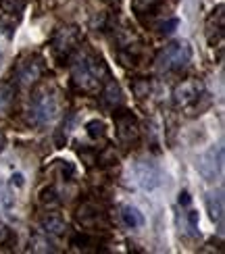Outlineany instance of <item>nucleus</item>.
Returning <instances> with one entry per match:
<instances>
[{
  "label": "nucleus",
  "instance_id": "obj_1",
  "mask_svg": "<svg viewBox=\"0 0 225 254\" xmlns=\"http://www.w3.org/2000/svg\"><path fill=\"white\" fill-rule=\"evenodd\" d=\"M104 67L100 59H96L94 55H81L71 69V79L73 83L83 92H96L102 83Z\"/></svg>",
  "mask_w": 225,
  "mask_h": 254
},
{
  "label": "nucleus",
  "instance_id": "obj_2",
  "mask_svg": "<svg viewBox=\"0 0 225 254\" xmlns=\"http://www.w3.org/2000/svg\"><path fill=\"white\" fill-rule=\"evenodd\" d=\"M192 59V48L188 42H173L165 46V50L156 59V69L160 73H177L188 67Z\"/></svg>",
  "mask_w": 225,
  "mask_h": 254
},
{
  "label": "nucleus",
  "instance_id": "obj_3",
  "mask_svg": "<svg viewBox=\"0 0 225 254\" xmlns=\"http://www.w3.org/2000/svg\"><path fill=\"white\" fill-rule=\"evenodd\" d=\"M29 113H31V119H34V123H38V125L50 123L52 119L57 117V113H59V98H57V94L52 90H48V88L36 90V94L31 96Z\"/></svg>",
  "mask_w": 225,
  "mask_h": 254
},
{
  "label": "nucleus",
  "instance_id": "obj_4",
  "mask_svg": "<svg viewBox=\"0 0 225 254\" xmlns=\"http://www.w3.org/2000/svg\"><path fill=\"white\" fill-rule=\"evenodd\" d=\"M205 96H207L205 86H202L198 79H188V81L181 83V86H177V90H175V104L179 109L194 111L192 115H196V109L200 111L198 100L205 98Z\"/></svg>",
  "mask_w": 225,
  "mask_h": 254
},
{
  "label": "nucleus",
  "instance_id": "obj_5",
  "mask_svg": "<svg viewBox=\"0 0 225 254\" xmlns=\"http://www.w3.org/2000/svg\"><path fill=\"white\" fill-rule=\"evenodd\" d=\"M77 42H79L77 29L75 27H63V29L57 31V36L52 38V52H55V57L59 61H63L75 50Z\"/></svg>",
  "mask_w": 225,
  "mask_h": 254
},
{
  "label": "nucleus",
  "instance_id": "obj_6",
  "mask_svg": "<svg viewBox=\"0 0 225 254\" xmlns=\"http://www.w3.org/2000/svg\"><path fill=\"white\" fill-rule=\"evenodd\" d=\"M221 167H223V150L221 148H213L209 150L205 156H202V161L198 163V169L205 179L213 182L215 177H219L221 173Z\"/></svg>",
  "mask_w": 225,
  "mask_h": 254
},
{
  "label": "nucleus",
  "instance_id": "obj_7",
  "mask_svg": "<svg viewBox=\"0 0 225 254\" xmlns=\"http://www.w3.org/2000/svg\"><path fill=\"white\" fill-rule=\"evenodd\" d=\"M42 73V63L38 59L21 61V65L17 67V81L19 86H31Z\"/></svg>",
  "mask_w": 225,
  "mask_h": 254
},
{
  "label": "nucleus",
  "instance_id": "obj_8",
  "mask_svg": "<svg viewBox=\"0 0 225 254\" xmlns=\"http://www.w3.org/2000/svg\"><path fill=\"white\" fill-rule=\"evenodd\" d=\"M136 175H138V182H140L146 190H154L160 182V173L158 169L150 163V161H140L136 165Z\"/></svg>",
  "mask_w": 225,
  "mask_h": 254
},
{
  "label": "nucleus",
  "instance_id": "obj_9",
  "mask_svg": "<svg viewBox=\"0 0 225 254\" xmlns=\"http://www.w3.org/2000/svg\"><path fill=\"white\" fill-rule=\"evenodd\" d=\"M117 133H119V137L125 144L134 142L138 137V123L132 115H123V113L117 115Z\"/></svg>",
  "mask_w": 225,
  "mask_h": 254
},
{
  "label": "nucleus",
  "instance_id": "obj_10",
  "mask_svg": "<svg viewBox=\"0 0 225 254\" xmlns=\"http://www.w3.org/2000/svg\"><path fill=\"white\" fill-rule=\"evenodd\" d=\"M207 208L211 213V219L215 221V223H221L223 221V194L217 192V194H209L207 196Z\"/></svg>",
  "mask_w": 225,
  "mask_h": 254
},
{
  "label": "nucleus",
  "instance_id": "obj_11",
  "mask_svg": "<svg viewBox=\"0 0 225 254\" xmlns=\"http://www.w3.org/2000/svg\"><path fill=\"white\" fill-rule=\"evenodd\" d=\"M163 2L165 0H132V8L138 17H142V15H152Z\"/></svg>",
  "mask_w": 225,
  "mask_h": 254
},
{
  "label": "nucleus",
  "instance_id": "obj_12",
  "mask_svg": "<svg viewBox=\"0 0 225 254\" xmlns=\"http://www.w3.org/2000/svg\"><path fill=\"white\" fill-rule=\"evenodd\" d=\"M121 217H123V223H125L127 227H132V229L144 225V217H142V213H140V210H138L136 206H123Z\"/></svg>",
  "mask_w": 225,
  "mask_h": 254
},
{
  "label": "nucleus",
  "instance_id": "obj_13",
  "mask_svg": "<svg viewBox=\"0 0 225 254\" xmlns=\"http://www.w3.org/2000/svg\"><path fill=\"white\" fill-rule=\"evenodd\" d=\"M102 96H104L106 102L111 104V107H115V104H121V102H123V94H121L119 86H117L115 81H106V83H104Z\"/></svg>",
  "mask_w": 225,
  "mask_h": 254
},
{
  "label": "nucleus",
  "instance_id": "obj_14",
  "mask_svg": "<svg viewBox=\"0 0 225 254\" xmlns=\"http://www.w3.org/2000/svg\"><path fill=\"white\" fill-rule=\"evenodd\" d=\"M85 131H88V135L92 137V140H104L106 137V125L98 119H92L85 123Z\"/></svg>",
  "mask_w": 225,
  "mask_h": 254
},
{
  "label": "nucleus",
  "instance_id": "obj_15",
  "mask_svg": "<svg viewBox=\"0 0 225 254\" xmlns=\"http://www.w3.org/2000/svg\"><path fill=\"white\" fill-rule=\"evenodd\" d=\"M42 227H44V231H46V234H50V236H61L63 231L67 229L65 223H63L59 217H48V219H44V221H42Z\"/></svg>",
  "mask_w": 225,
  "mask_h": 254
},
{
  "label": "nucleus",
  "instance_id": "obj_16",
  "mask_svg": "<svg viewBox=\"0 0 225 254\" xmlns=\"http://www.w3.org/2000/svg\"><path fill=\"white\" fill-rule=\"evenodd\" d=\"M15 204L13 200V194L10 192H4V190H0V213H4V210H10Z\"/></svg>",
  "mask_w": 225,
  "mask_h": 254
},
{
  "label": "nucleus",
  "instance_id": "obj_17",
  "mask_svg": "<svg viewBox=\"0 0 225 254\" xmlns=\"http://www.w3.org/2000/svg\"><path fill=\"white\" fill-rule=\"evenodd\" d=\"M10 98H13V92H10V88L4 86V83H0V111H4L8 107Z\"/></svg>",
  "mask_w": 225,
  "mask_h": 254
},
{
  "label": "nucleus",
  "instance_id": "obj_18",
  "mask_svg": "<svg viewBox=\"0 0 225 254\" xmlns=\"http://www.w3.org/2000/svg\"><path fill=\"white\" fill-rule=\"evenodd\" d=\"M177 25H179V21H177V19H169V21H165V23H160V29H158V31H160L163 36H169Z\"/></svg>",
  "mask_w": 225,
  "mask_h": 254
},
{
  "label": "nucleus",
  "instance_id": "obj_19",
  "mask_svg": "<svg viewBox=\"0 0 225 254\" xmlns=\"http://www.w3.org/2000/svg\"><path fill=\"white\" fill-rule=\"evenodd\" d=\"M23 184H25V179H23V175H21V173H15L13 177H10V188L21 190V188H23Z\"/></svg>",
  "mask_w": 225,
  "mask_h": 254
},
{
  "label": "nucleus",
  "instance_id": "obj_20",
  "mask_svg": "<svg viewBox=\"0 0 225 254\" xmlns=\"http://www.w3.org/2000/svg\"><path fill=\"white\" fill-rule=\"evenodd\" d=\"M179 204H190V196H188V192H181V194H179Z\"/></svg>",
  "mask_w": 225,
  "mask_h": 254
},
{
  "label": "nucleus",
  "instance_id": "obj_21",
  "mask_svg": "<svg viewBox=\"0 0 225 254\" xmlns=\"http://www.w3.org/2000/svg\"><path fill=\"white\" fill-rule=\"evenodd\" d=\"M190 223H192V227H196V223H198V215L196 213H190Z\"/></svg>",
  "mask_w": 225,
  "mask_h": 254
},
{
  "label": "nucleus",
  "instance_id": "obj_22",
  "mask_svg": "<svg viewBox=\"0 0 225 254\" xmlns=\"http://www.w3.org/2000/svg\"><path fill=\"white\" fill-rule=\"evenodd\" d=\"M2 146H4V135L0 133V150H2Z\"/></svg>",
  "mask_w": 225,
  "mask_h": 254
},
{
  "label": "nucleus",
  "instance_id": "obj_23",
  "mask_svg": "<svg viewBox=\"0 0 225 254\" xmlns=\"http://www.w3.org/2000/svg\"><path fill=\"white\" fill-rule=\"evenodd\" d=\"M115 2H119V0H115Z\"/></svg>",
  "mask_w": 225,
  "mask_h": 254
}]
</instances>
